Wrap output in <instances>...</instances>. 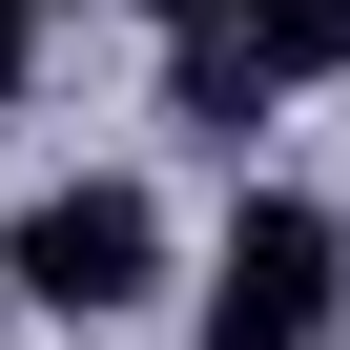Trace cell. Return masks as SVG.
Masks as SVG:
<instances>
[{"label": "cell", "instance_id": "cell-4", "mask_svg": "<svg viewBox=\"0 0 350 350\" xmlns=\"http://www.w3.org/2000/svg\"><path fill=\"white\" fill-rule=\"evenodd\" d=\"M165 124H186V144H247V124H268V83H247L227 42H165Z\"/></svg>", "mask_w": 350, "mask_h": 350}, {"label": "cell", "instance_id": "cell-2", "mask_svg": "<svg viewBox=\"0 0 350 350\" xmlns=\"http://www.w3.org/2000/svg\"><path fill=\"white\" fill-rule=\"evenodd\" d=\"M329 309H350V227L309 186H247L206 247V350H329Z\"/></svg>", "mask_w": 350, "mask_h": 350}, {"label": "cell", "instance_id": "cell-7", "mask_svg": "<svg viewBox=\"0 0 350 350\" xmlns=\"http://www.w3.org/2000/svg\"><path fill=\"white\" fill-rule=\"evenodd\" d=\"M21 21H42V0H21Z\"/></svg>", "mask_w": 350, "mask_h": 350}, {"label": "cell", "instance_id": "cell-5", "mask_svg": "<svg viewBox=\"0 0 350 350\" xmlns=\"http://www.w3.org/2000/svg\"><path fill=\"white\" fill-rule=\"evenodd\" d=\"M124 21H165V42H206V21H227V0H124Z\"/></svg>", "mask_w": 350, "mask_h": 350}, {"label": "cell", "instance_id": "cell-3", "mask_svg": "<svg viewBox=\"0 0 350 350\" xmlns=\"http://www.w3.org/2000/svg\"><path fill=\"white\" fill-rule=\"evenodd\" d=\"M268 103H309V83H350V0H227V21H206Z\"/></svg>", "mask_w": 350, "mask_h": 350}, {"label": "cell", "instance_id": "cell-6", "mask_svg": "<svg viewBox=\"0 0 350 350\" xmlns=\"http://www.w3.org/2000/svg\"><path fill=\"white\" fill-rule=\"evenodd\" d=\"M21 62H42V21H21V0H0V103H21Z\"/></svg>", "mask_w": 350, "mask_h": 350}, {"label": "cell", "instance_id": "cell-1", "mask_svg": "<svg viewBox=\"0 0 350 350\" xmlns=\"http://www.w3.org/2000/svg\"><path fill=\"white\" fill-rule=\"evenodd\" d=\"M0 288H21L62 350H103V329L165 288V206L124 186V165H62V186H21V227H0Z\"/></svg>", "mask_w": 350, "mask_h": 350}]
</instances>
